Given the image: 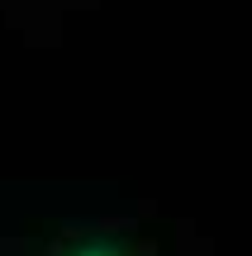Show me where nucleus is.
Masks as SVG:
<instances>
[{
    "label": "nucleus",
    "mask_w": 252,
    "mask_h": 256,
    "mask_svg": "<svg viewBox=\"0 0 252 256\" xmlns=\"http://www.w3.org/2000/svg\"><path fill=\"white\" fill-rule=\"evenodd\" d=\"M72 256H124L119 247H76Z\"/></svg>",
    "instance_id": "f257e3e1"
}]
</instances>
